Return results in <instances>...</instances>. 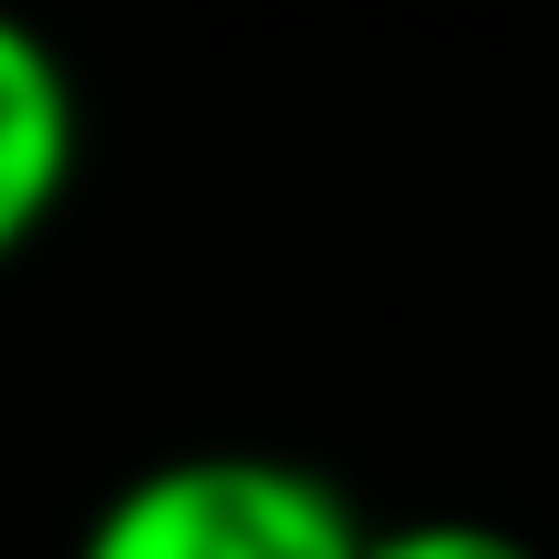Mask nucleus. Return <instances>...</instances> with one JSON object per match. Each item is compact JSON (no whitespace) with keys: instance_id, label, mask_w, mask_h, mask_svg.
<instances>
[{"instance_id":"obj_3","label":"nucleus","mask_w":559,"mask_h":559,"mask_svg":"<svg viewBox=\"0 0 559 559\" xmlns=\"http://www.w3.org/2000/svg\"><path fill=\"white\" fill-rule=\"evenodd\" d=\"M362 559H539V549L498 519H394L362 539Z\"/></svg>"},{"instance_id":"obj_1","label":"nucleus","mask_w":559,"mask_h":559,"mask_svg":"<svg viewBox=\"0 0 559 559\" xmlns=\"http://www.w3.org/2000/svg\"><path fill=\"white\" fill-rule=\"evenodd\" d=\"M362 508L321 466L260 445H198L94 508L73 559H362Z\"/></svg>"},{"instance_id":"obj_2","label":"nucleus","mask_w":559,"mask_h":559,"mask_svg":"<svg viewBox=\"0 0 559 559\" xmlns=\"http://www.w3.org/2000/svg\"><path fill=\"white\" fill-rule=\"evenodd\" d=\"M73 166H83V94H73V62H62L21 11H0V270H11L41 228H52Z\"/></svg>"}]
</instances>
